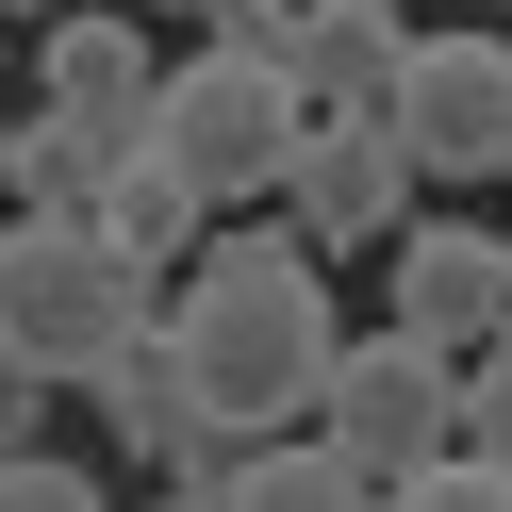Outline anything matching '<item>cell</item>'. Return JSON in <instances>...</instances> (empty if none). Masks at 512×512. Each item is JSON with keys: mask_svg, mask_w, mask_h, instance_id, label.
<instances>
[{"mask_svg": "<svg viewBox=\"0 0 512 512\" xmlns=\"http://www.w3.org/2000/svg\"><path fill=\"white\" fill-rule=\"evenodd\" d=\"M166 347H182V380H199V413H232L248 446L314 430V380H331V347H347L331 265H314L298 232H199V265H182V298H166Z\"/></svg>", "mask_w": 512, "mask_h": 512, "instance_id": "obj_1", "label": "cell"}, {"mask_svg": "<svg viewBox=\"0 0 512 512\" xmlns=\"http://www.w3.org/2000/svg\"><path fill=\"white\" fill-rule=\"evenodd\" d=\"M133 331H149V281L116 265L83 215H0V347H17L50 397H83Z\"/></svg>", "mask_w": 512, "mask_h": 512, "instance_id": "obj_2", "label": "cell"}, {"mask_svg": "<svg viewBox=\"0 0 512 512\" xmlns=\"http://www.w3.org/2000/svg\"><path fill=\"white\" fill-rule=\"evenodd\" d=\"M314 446H331L364 496H397V479H430L446 446H463V364L413 331H347L331 380H314Z\"/></svg>", "mask_w": 512, "mask_h": 512, "instance_id": "obj_3", "label": "cell"}, {"mask_svg": "<svg viewBox=\"0 0 512 512\" xmlns=\"http://www.w3.org/2000/svg\"><path fill=\"white\" fill-rule=\"evenodd\" d=\"M149 149H166L199 199H265V182H281V149H298V83H281V67H248V50H199V67H166V83H149Z\"/></svg>", "mask_w": 512, "mask_h": 512, "instance_id": "obj_4", "label": "cell"}, {"mask_svg": "<svg viewBox=\"0 0 512 512\" xmlns=\"http://www.w3.org/2000/svg\"><path fill=\"white\" fill-rule=\"evenodd\" d=\"M380 133L413 149V182H496L512 166V34H413L380 83Z\"/></svg>", "mask_w": 512, "mask_h": 512, "instance_id": "obj_5", "label": "cell"}, {"mask_svg": "<svg viewBox=\"0 0 512 512\" xmlns=\"http://www.w3.org/2000/svg\"><path fill=\"white\" fill-rule=\"evenodd\" d=\"M265 199H281V232L331 265V248H380L413 199H430V182H413V149L380 133V116H298V149H281Z\"/></svg>", "mask_w": 512, "mask_h": 512, "instance_id": "obj_6", "label": "cell"}, {"mask_svg": "<svg viewBox=\"0 0 512 512\" xmlns=\"http://www.w3.org/2000/svg\"><path fill=\"white\" fill-rule=\"evenodd\" d=\"M149 83H166V50H149L133 0H67V17L34 34V116H83V133L149 149Z\"/></svg>", "mask_w": 512, "mask_h": 512, "instance_id": "obj_7", "label": "cell"}, {"mask_svg": "<svg viewBox=\"0 0 512 512\" xmlns=\"http://www.w3.org/2000/svg\"><path fill=\"white\" fill-rule=\"evenodd\" d=\"M380 248H397L380 281H397V331H413V347H446V364H463V347L512 331V265H496V232H463V215H397Z\"/></svg>", "mask_w": 512, "mask_h": 512, "instance_id": "obj_8", "label": "cell"}, {"mask_svg": "<svg viewBox=\"0 0 512 512\" xmlns=\"http://www.w3.org/2000/svg\"><path fill=\"white\" fill-rule=\"evenodd\" d=\"M397 50H413V17H397V0H298V50H281V83H298V116H380Z\"/></svg>", "mask_w": 512, "mask_h": 512, "instance_id": "obj_9", "label": "cell"}, {"mask_svg": "<svg viewBox=\"0 0 512 512\" xmlns=\"http://www.w3.org/2000/svg\"><path fill=\"white\" fill-rule=\"evenodd\" d=\"M83 232H100L116 265H133V281H166V265H199L215 199H199V182L166 166V149H116V166H100V199H83Z\"/></svg>", "mask_w": 512, "mask_h": 512, "instance_id": "obj_10", "label": "cell"}, {"mask_svg": "<svg viewBox=\"0 0 512 512\" xmlns=\"http://www.w3.org/2000/svg\"><path fill=\"white\" fill-rule=\"evenodd\" d=\"M83 397H100V430L133 446V463H166V430H182V413H199V380H182V347H166V314H149V331L116 347L100 380H83Z\"/></svg>", "mask_w": 512, "mask_h": 512, "instance_id": "obj_11", "label": "cell"}, {"mask_svg": "<svg viewBox=\"0 0 512 512\" xmlns=\"http://www.w3.org/2000/svg\"><path fill=\"white\" fill-rule=\"evenodd\" d=\"M215 512H380V496H364V479H347L314 430H265L232 479H215Z\"/></svg>", "mask_w": 512, "mask_h": 512, "instance_id": "obj_12", "label": "cell"}, {"mask_svg": "<svg viewBox=\"0 0 512 512\" xmlns=\"http://www.w3.org/2000/svg\"><path fill=\"white\" fill-rule=\"evenodd\" d=\"M116 166V133H83V116H17V149H0V199L17 215H83Z\"/></svg>", "mask_w": 512, "mask_h": 512, "instance_id": "obj_13", "label": "cell"}, {"mask_svg": "<svg viewBox=\"0 0 512 512\" xmlns=\"http://www.w3.org/2000/svg\"><path fill=\"white\" fill-rule=\"evenodd\" d=\"M463 463H496V479H512V331H496V347H463Z\"/></svg>", "mask_w": 512, "mask_h": 512, "instance_id": "obj_14", "label": "cell"}, {"mask_svg": "<svg viewBox=\"0 0 512 512\" xmlns=\"http://www.w3.org/2000/svg\"><path fill=\"white\" fill-rule=\"evenodd\" d=\"M0 512H116V496L83 463H50V446H17V463H0Z\"/></svg>", "mask_w": 512, "mask_h": 512, "instance_id": "obj_15", "label": "cell"}, {"mask_svg": "<svg viewBox=\"0 0 512 512\" xmlns=\"http://www.w3.org/2000/svg\"><path fill=\"white\" fill-rule=\"evenodd\" d=\"M380 512H512V479L446 446V463H430V479H397V496H380Z\"/></svg>", "mask_w": 512, "mask_h": 512, "instance_id": "obj_16", "label": "cell"}, {"mask_svg": "<svg viewBox=\"0 0 512 512\" xmlns=\"http://www.w3.org/2000/svg\"><path fill=\"white\" fill-rule=\"evenodd\" d=\"M199 17H215V50H248V67L298 50V0H199Z\"/></svg>", "mask_w": 512, "mask_h": 512, "instance_id": "obj_17", "label": "cell"}, {"mask_svg": "<svg viewBox=\"0 0 512 512\" xmlns=\"http://www.w3.org/2000/svg\"><path fill=\"white\" fill-rule=\"evenodd\" d=\"M34 413H50V380L17 364V347H0V463H17V446H34Z\"/></svg>", "mask_w": 512, "mask_h": 512, "instance_id": "obj_18", "label": "cell"}, {"mask_svg": "<svg viewBox=\"0 0 512 512\" xmlns=\"http://www.w3.org/2000/svg\"><path fill=\"white\" fill-rule=\"evenodd\" d=\"M0 34H34V0H0Z\"/></svg>", "mask_w": 512, "mask_h": 512, "instance_id": "obj_19", "label": "cell"}, {"mask_svg": "<svg viewBox=\"0 0 512 512\" xmlns=\"http://www.w3.org/2000/svg\"><path fill=\"white\" fill-rule=\"evenodd\" d=\"M149 512H215V496H149Z\"/></svg>", "mask_w": 512, "mask_h": 512, "instance_id": "obj_20", "label": "cell"}, {"mask_svg": "<svg viewBox=\"0 0 512 512\" xmlns=\"http://www.w3.org/2000/svg\"><path fill=\"white\" fill-rule=\"evenodd\" d=\"M0 67H17V34H0Z\"/></svg>", "mask_w": 512, "mask_h": 512, "instance_id": "obj_21", "label": "cell"}, {"mask_svg": "<svg viewBox=\"0 0 512 512\" xmlns=\"http://www.w3.org/2000/svg\"><path fill=\"white\" fill-rule=\"evenodd\" d=\"M0 149H17V116H0Z\"/></svg>", "mask_w": 512, "mask_h": 512, "instance_id": "obj_22", "label": "cell"}, {"mask_svg": "<svg viewBox=\"0 0 512 512\" xmlns=\"http://www.w3.org/2000/svg\"><path fill=\"white\" fill-rule=\"evenodd\" d=\"M496 265H512V232H496Z\"/></svg>", "mask_w": 512, "mask_h": 512, "instance_id": "obj_23", "label": "cell"}, {"mask_svg": "<svg viewBox=\"0 0 512 512\" xmlns=\"http://www.w3.org/2000/svg\"><path fill=\"white\" fill-rule=\"evenodd\" d=\"M182 17H199V0H182Z\"/></svg>", "mask_w": 512, "mask_h": 512, "instance_id": "obj_24", "label": "cell"}, {"mask_svg": "<svg viewBox=\"0 0 512 512\" xmlns=\"http://www.w3.org/2000/svg\"><path fill=\"white\" fill-rule=\"evenodd\" d=\"M397 17H413V0H397Z\"/></svg>", "mask_w": 512, "mask_h": 512, "instance_id": "obj_25", "label": "cell"}]
</instances>
